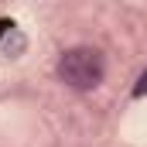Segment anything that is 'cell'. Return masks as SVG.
Masks as SVG:
<instances>
[{"label": "cell", "mask_w": 147, "mask_h": 147, "mask_svg": "<svg viewBox=\"0 0 147 147\" xmlns=\"http://www.w3.org/2000/svg\"><path fill=\"white\" fill-rule=\"evenodd\" d=\"M58 79L69 86V89H79V92H89L103 82L106 75V58L99 48L92 45H72L58 55V65H55Z\"/></svg>", "instance_id": "6da1fadb"}]
</instances>
